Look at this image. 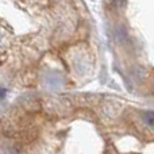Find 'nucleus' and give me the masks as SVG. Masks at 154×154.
Segmentation results:
<instances>
[{
    "label": "nucleus",
    "instance_id": "obj_1",
    "mask_svg": "<svg viewBox=\"0 0 154 154\" xmlns=\"http://www.w3.org/2000/svg\"><path fill=\"white\" fill-rule=\"evenodd\" d=\"M142 120L145 122V125L154 127V111H146L142 114Z\"/></svg>",
    "mask_w": 154,
    "mask_h": 154
},
{
    "label": "nucleus",
    "instance_id": "obj_2",
    "mask_svg": "<svg viewBox=\"0 0 154 154\" xmlns=\"http://www.w3.org/2000/svg\"><path fill=\"white\" fill-rule=\"evenodd\" d=\"M115 34H116V38L118 41H126V38H127V31H126V29L123 26H118L116 29H115Z\"/></svg>",
    "mask_w": 154,
    "mask_h": 154
},
{
    "label": "nucleus",
    "instance_id": "obj_3",
    "mask_svg": "<svg viewBox=\"0 0 154 154\" xmlns=\"http://www.w3.org/2000/svg\"><path fill=\"white\" fill-rule=\"evenodd\" d=\"M109 2L115 8H123L126 4V0H109Z\"/></svg>",
    "mask_w": 154,
    "mask_h": 154
}]
</instances>
